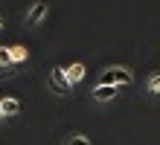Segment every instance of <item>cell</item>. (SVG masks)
I'll use <instances>...</instances> for the list:
<instances>
[{"label":"cell","instance_id":"obj_1","mask_svg":"<svg viewBox=\"0 0 160 145\" xmlns=\"http://www.w3.org/2000/svg\"><path fill=\"white\" fill-rule=\"evenodd\" d=\"M134 81V73L128 70V67H111V70L102 73L99 84H114V87H122V84H131Z\"/></svg>","mask_w":160,"mask_h":145},{"label":"cell","instance_id":"obj_2","mask_svg":"<svg viewBox=\"0 0 160 145\" xmlns=\"http://www.w3.org/2000/svg\"><path fill=\"white\" fill-rule=\"evenodd\" d=\"M50 87H52V93H58V96H67L73 90V84L67 81V75H64L61 67H52L50 70Z\"/></svg>","mask_w":160,"mask_h":145},{"label":"cell","instance_id":"obj_3","mask_svg":"<svg viewBox=\"0 0 160 145\" xmlns=\"http://www.w3.org/2000/svg\"><path fill=\"white\" fill-rule=\"evenodd\" d=\"M117 96H119V87H114V84L93 87V99H96V102H111V99H117Z\"/></svg>","mask_w":160,"mask_h":145},{"label":"cell","instance_id":"obj_4","mask_svg":"<svg viewBox=\"0 0 160 145\" xmlns=\"http://www.w3.org/2000/svg\"><path fill=\"white\" fill-rule=\"evenodd\" d=\"M44 17H47V3H44V0H38V3L26 12V23H29V26H38Z\"/></svg>","mask_w":160,"mask_h":145},{"label":"cell","instance_id":"obj_5","mask_svg":"<svg viewBox=\"0 0 160 145\" xmlns=\"http://www.w3.org/2000/svg\"><path fill=\"white\" fill-rule=\"evenodd\" d=\"M64 75H67L70 84H79V81L84 79V64H70L67 70H64Z\"/></svg>","mask_w":160,"mask_h":145},{"label":"cell","instance_id":"obj_6","mask_svg":"<svg viewBox=\"0 0 160 145\" xmlns=\"http://www.w3.org/2000/svg\"><path fill=\"white\" fill-rule=\"evenodd\" d=\"M0 108H3V116H15L18 110H21V102H18V99H3Z\"/></svg>","mask_w":160,"mask_h":145},{"label":"cell","instance_id":"obj_7","mask_svg":"<svg viewBox=\"0 0 160 145\" xmlns=\"http://www.w3.org/2000/svg\"><path fill=\"white\" fill-rule=\"evenodd\" d=\"M9 52H12V64L21 67L26 61V50H23V46H9Z\"/></svg>","mask_w":160,"mask_h":145},{"label":"cell","instance_id":"obj_8","mask_svg":"<svg viewBox=\"0 0 160 145\" xmlns=\"http://www.w3.org/2000/svg\"><path fill=\"white\" fill-rule=\"evenodd\" d=\"M21 73V67L12 64V67H0V79H15V75Z\"/></svg>","mask_w":160,"mask_h":145},{"label":"cell","instance_id":"obj_9","mask_svg":"<svg viewBox=\"0 0 160 145\" xmlns=\"http://www.w3.org/2000/svg\"><path fill=\"white\" fill-rule=\"evenodd\" d=\"M0 67H12V52H9V46H0Z\"/></svg>","mask_w":160,"mask_h":145},{"label":"cell","instance_id":"obj_10","mask_svg":"<svg viewBox=\"0 0 160 145\" xmlns=\"http://www.w3.org/2000/svg\"><path fill=\"white\" fill-rule=\"evenodd\" d=\"M148 90H152V93H160V73H154L152 79H148Z\"/></svg>","mask_w":160,"mask_h":145},{"label":"cell","instance_id":"obj_11","mask_svg":"<svg viewBox=\"0 0 160 145\" xmlns=\"http://www.w3.org/2000/svg\"><path fill=\"white\" fill-rule=\"evenodd\" d=\"M70 145H90V139L82 137V133H73V137H70Z\"/></svg>","mask_w":160,"mask_h":145},{"label":"cell","instance_id":"obj_12","mask_svg":"<svg viewBox=\"0 0 160 145\" xmlns=\"http://www.w3.org/2000/svg\"><path fill=\"white\" fill-rule=\"evenodd\" d=\"M0 119H3V108H0Z\"/></svg>","mask_w":160,"mask_h":145},{"label":"cell","instance_id":"obj_13","mask_svg":"<svg viewBox=\"0 0 160 145\" xmlns=\"http://www.w3.org/2000/svg\"><path fill=\"white\" fill-rule=\"evenodd\" d=\"M0 29H3V17H0Z\"/></svg>","mask_w":160,"mask_h":145}]
</instances>
